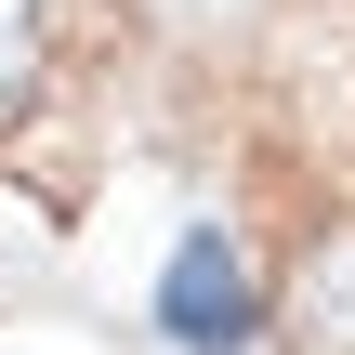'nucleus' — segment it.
I'll list each match as a JSON object with an SVG mask.
<instances>
[{
  "label": "nucleus",
  "instance_id": "2",
  "mask_svg": "<svg viewBox=\"0 0 355 355\" xmlns=\"http://www.w3.org/2000/svg\"><path fill=\"white\" fill-rule=\"evenodd\" d=\"M290 329H303V355H355V224H329V237L303 250Z\"/></svg>",
  "mask_w": 355,
  "mask_h": 355
},
{
  "label": "nucleus",
  "instance_id": "1",
  "mask_svg": "<svg viewBox=\"0 0 355 355\" xmlns=\"http://www.w3.org/2000/svg\"><path fill=\"white\" fill-rule=\"evenodd\" d=\"M250 263L224 250V237H184L171 250V277H158V329L171 343H198V355H224V343H250Z\"/></svg>",
  "mask_w": 355,
  "mask_h": 355
},
{
  "label": "nucleus",
  "instance_id": "3",
  "mask_svg": "<svg viewBox=\"0 0 355 355\" xmlns=\"http://www.w3.org/2000/svg\"><path fill=\"white\" fill-rule=\"evenodd\" d=\"M26 92H40V0H0V132L26 119Z\"/></svg>",
  "mask_w": 355,
  "mask_h": 355
}]
</instances>
